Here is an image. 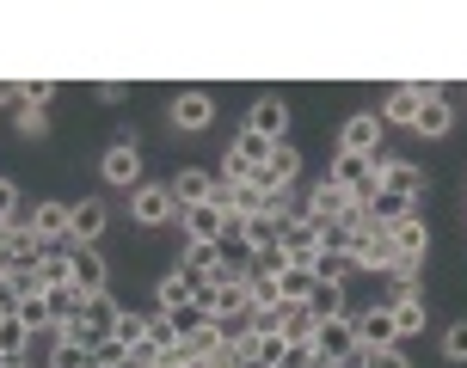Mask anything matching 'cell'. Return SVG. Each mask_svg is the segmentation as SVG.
Wrapping results in <instances>:
<instances>
[{
    "mask_svg": "<svg viewBox=\"0 0 467 368\" xmlns=\"http://www.w3.org/2000/svg\"><path fill=\"white\" fill-rule=\"evenodd\" d=\"M154 368H185V356H154Z\"/></svg>",
    "mask_w": 467,
    "mask_h": 368,
    "instance_id": "f6af8a7d",
    "label": "cell"
},
{
    "mask_svg": "<svg viewBox=\"0 0 467 368\" xmlns=\"http://www.w3.org/2000/svg\"><path fill=\"white\" fill-rule=\"evenodd\" d=\"M345 252L357 271H394V252H388V228H369V221H357L345 240Z\"/></svg>",
    "mask_w": 467,
    "mask_h": 368,
    "instance_id": "7a4b0ae2",
    "label": "cell"
},
{
    "mask_svg": "<svg viewBox=\"0 0 467 368\" xmlns=\"http://www.w3.org/2000/svg\"><path fill=\"white\" fill-rule=\"evenodd\" d=\"M302 307L314 313V320H338V313H345V282H314Z\"/></svg>",
    "mask_w": 467,
    "mask_h": 368,
    "instance_id": "7402d4cb",
    "label": "cell"
},
{
    "mask_svg": "<svg viewBox=\"0 0 467 368\" xmlns=\"http://www.w3.org/2000/svg\"><path fill=\"white\" fill-rule=\"evenodd\" d=\"M49 98H56V80H25V105H37V111H44Z\"/></svg>",
    "mask_w": 467,
    "mask_h": 368,
    "instance_id": "74e56055",
    "label": "cell"
},
{
    "mask_svg": "<svg viewBox=\"0 0 467 368\" xmlns=\"http://www.w3.org/2000/svg\"><path fill=\"white\" fill-rule=\"evenodd\" d=\"M25 350H31V325L19 313H0V356L6 363H25Z\"/></svg>",
    "mask_w": 467,
    "mask_h": 368,
    "instance_id": "603a6c76",
    "label": "cell"
},
{
    "mask_svg": "<svg viewBox=\"0 0 467 368\" xmlns=\"http://www.w3.org/2000/svg\"><path fill=\"white\" fill-rule=\"evenodd\" d=\"M99 172H105V184H117V190H136V179H141V148L130 136H117L111 148H105Z\"/></svg>",
    "mask_w": 467,
    "mask_h": 368,
    "instance_id": "5b68a950",
    "label": "cell"
},
{
    "mask_svg": "<svg viewBox=\"0 0 467 368\" xmlns=\"http://www.w3.org/2000/svg\"><path fill=\"white\" fill-rule=\"evenodd\" d=\"M111 338L123 350H136L141 338H148V320H141V313H130V307H117V325H111Z\"/></svg>",
    "mask_w": 467,
    "mask_h": 368,
    "instance_id": "f1b7e54d",
    "label": "cell"
},
{
    "mask_svg": "<svg viewBox=\"0 0 467 368\" xmlns=\"http://www.w3.org/2000/svg\"><path fill=\"white\" fill-rule=\"evenodd\" d=\"M314 332H320V320L307 313V307H283V338L302 350V344H314Z\"/></svg>",
    "mask_w": 467,
    "mask_h": 368,
    "instance_id": "83f0119b",
    "label": "cell"
},
{
    "mask_svg": "<svg viewBox=\"0 0 467 368\" xmlns=\"http://www.w3.org/2000/svg\"><path fill=\"white\" fill-rule=\"evenodd\" d=\"M179 221H185V240L191 246H215L222 233H228V215L210 203H197V209H179Z\"/></svg>",
    "mask_w": 467,
    "mask_h": 368,
    "instance_id": "4fadbf2b",
    "label": "cell"
},
{
    "mask_svg": "<svg viewBox=\"0 0 467 368\" xmlns=\"http://www.w3.org/2000/svg\"><path fill=\"white\" fill-rule=\"evenodd\" d=\"M37 276H44V295H49V289H62V282H74V271H68V258H62V252H44Z\"/></svg>",
    "mask_w": 467,
    "mask_h": 368,
    "instance_id": "1f68e13d",
    "label": "cell"
},
{
    "mask_svg": "<svg viewBox=\"0 0 467 368\" xmlns=\"http://www.w3.org/2000/svg\"><path fill=\"white\" fill-rule=\"evenodd\" d=\"M154 301H161V313H185V307H197V289H191V276H161V289H154Z\"/></svg>",
    "mask_w": 467,
    "mask_h": 368,
    "instance_id": "ffe728a7",
    "label": "cell"
},
{
    "mask_svg": "<svg viewBox=\"0 0 467 368\" xmlns=\"http://www.w3.org/2000/svg\"><path fill=\"white\" fill-rule=\"evenodd\" d=\"M350 350H357V325H350V313L320 320V332H314V356H320V368H327V363H345Z\"/></svg>",
    "mask_w": 467,
    "mask_h": 368,
    "instance_id": "ba28073f",
    "label": "cell"
},
{
    "mask_svg": "<svg viewBox=\"0 0 467 368\" xmlns=\"http://www.w3.org/2000/svg\"><path fill=\"white\" fill-rule=\"evenodd\" d=\"M0 105H6V111H25V87L19 80H0Z\"/></svg>",
    "mask_w": 467,
    "mask_h": 368,
    "instance_id": "b9f144b4",
    "label": "cell"
},
{
    "mask_svg": "<svg viewBox=\"0 0 467 368\" xmlns=\"http://www.w3.org/2000/svg\"><path fill=\"white\" fill-rule=\"evenodd\" d=\"M246 129L265 141H289V105L283 98H258L253 111H246Z\"/></svg>",
    "mask_w": 467,
    "mask_h": 368,
    "instance_id": "5bb4252c",
    "label": "cell"
},
{
    "mask_svg": "<svg viewBox=\"0 0 467 368\" xmlns=\"http://www.w3.org/2000/svg\"><path fill=\"white\" fill-rule=\"evenodd\" d=\"M111 325H117V301H111V295H93V301H87V313H80L68 332H56V338H74V344L99 350L105 338H111Z\"/></svg>",
    "mask_w": 467,
    "mask_h": 368,
    "instance_id": "6da1fadb",
    "label": "cell"
},
{
    "mask_svg": "<svg viewBox=\"0 0 467 368\" xmlns=\"http://www.w3.org/2000/svg\"><path fill=\"white\" fill-rule=\"evenodd\" d=\"M49 368H93V350L74 344V338H56V356H49Z\"/></svg>",
    "mask_w": 467,
    "mask_h": 368,
    "instance_id": "4dcf8cb0",
    "label": "cell"
},
{
    "mask_svg": "<svg viewBox=\"0 0 467 368\" xmlns=\"http://www.w3.org/2000/svg\"><path fill=\"white\" fill-rule=\"evenodd\" d=\"M44 129H49V111L25 105V111H19V136H44Z\"/></svg>",
    "mask_w": 467,
    "mask_h": 368,
    "instance_id": "8d00e7d4",
    "label": "cell"
},
{
    "mask_svg": "<svg viewBox=\"0 0 467 368\" xmlns=\"http://www.w3.org/2000/svg\"><path fill=\"white\" fill-rule=\"evenodd\" d=\"M68 271H74V289H80L87 301L111 289V264L99 258V246H74V252H68Z\"/></svg>",
    "mask_w": 467,
    "mask_h": 368,
    "instance_id": "52a82bcc",
    "label": "cell"
},
{
    "mask_svg": "<svg viewBox=\"0 0 467 368\" xmlns=\"http://www.w3.org/2000/svg\"><path fill=\"white\" fill-rule=\"evenodd\" d=\"M419 136H449L455 129V111H449V98L437 87H424V105H419V123H412Z\"/></svg>",
    "mask_w": 467,
    "mask_h": 368,
    "instance_id": "e0dca14e",
    "label": "cell"
},
{
    "mask_svg": "<svg viewBox=\"0 0 467 368\" xmlns=\"http://www.w3.org/2000/svg\"><path fill=\"white\" fill-rule=\"evenodd\" d=\"M172 123H179V129H210L215 123V98L210 92H179V98H172Z\"/></svg>",
    "mask_w": 467,
    "mask_h": 368,
    "instance_id": "2e32d148",
    "label": "cell"
},
{
    "mask_svg": "<svg viewBox=\"0 0 467 368\" xmlns=\"http://www.w3.org/2000/svg\"><path fill=\"white\" fill-rule=\"evenodd\" d=\"M19 320L31 325V338H37V332L49 325V295H31V301H19Z\"/></svg>",
    "mask_w": 467,
    "mask_h": 368,
    "instance_id": "836d02e7",
    "label": "cell"
},
{
    "mask_svg": "<svg viewBox=\"0 0 467 368\" xmlns=\"http://www.w3.org/2000/svg\"><path fill=\"white\" fill-rule=\"evenodd\" d=\"M68 209L74 203H37V215H31V233H37V240H68Z\"/></svg>",
    "mask_w": 467,
    "mask_h": 368,
    "instance_id": "44dd1931",
    "label": "cell"
},
{
    "mask_svg": "<svg viewBox=\"0 0 467 368\" xmlns=\"http://www.w3.org/2000/svg\"><path fill=\"white\" fill-rule=\"evenodd\" d=\"M307 289H314V271H307V264H283V271H277V295H283V307H302Z\"/></svg>",
    "mask_w": 467,
    "mask_h": 368,
    "instance_id": "cb8c5ba5",
    "label": "cell"
},
{
    "mask_svg": "<svg viewBox=\"0 0 467 368\" xmlns=\"http://www.w3.org/2000/svg\"><path fill=\"white\" fill-rule=\"evenodd\" d=\"M443 356H449V363H467V320H455L443 332Z\"/></svg>",
    "mask_w": 467,
    "mask_h": 368,
    "instance_id": "e575fe53",
    "label": "cell"
},
{
    "mask_svg": "<svg viewBox=\"0 0 467 368\" xmlns=\"http://www.w3.org/2000/svg\"><path fill=\"white\" fill-rule=\"evenodd\" d=\"M357 325V344L363 350H394L400 332H394V307H363V313H350Z\"/></svg>",
    "mask_w": 467,
    "mask_h": 368,
    "instance_id": "9c48e42d",
    "label": "cell"
},
{
    "mask_svg": "<svg viewBox=\"0 0 467 368\" xmlns=\"http://www.w3.org/2000/svg\"><path fill=\"white\" fill-rule=\"evenodd\" d=\"M327 179L338 184V190H350L357 203H369L375 197V154H338Z\"/></svg>",
    "mask_w": 467,
    "mask_h": 368,
    "instance_id": "3957f363",
    "label": "cell"
},
{
    "mask_svg": "<svg viewBox=\"0 0 467 368\" xmlns=\"http://www.w3.org/2000/svg\"><path fill=\"white\" fill-rule=\"evenodd\" d=\"M381 148V111H357L338 129V154H375Z\"/></svg>",
    "mask_w": 467,
    "mask_h": 368,
    "instance_id": "30bf717a",
    "label": "cell"
},
{
    "mask_svg": "<svg viewBox=\"0 0 467 368\" xmlns=\"http://www.w3.org/2000/svg\"><path fill=\"white\" fill-rule=\"evenodd\" d=\"M296 172H302V154H296V148H289V141H277V154H271V160L258 166V190H265V197H289V184H296Z\"/></svg>",
    "mask_w": 467,
    "mask_h": 368,
    "instance_id": "8992f818",
    "label": "cell"
},
{
    "mask_svg": "<svg viewBox=\"0 0 467 368\" xmlns=\"http://www.w3.org/2000/svg\"><path fill=\"white\" fill-rule=\"evenodd\" d=\"M105 221H111V209L99 203V197H87V203H74V209H68V240H74V246H99Z\"/></svg>",
    "mask_w": 467,
    "mask_h": 368,
    "instance_id": "8fae6325",
    "label": "cell"
},
{
    "mask_svg": "<svg viewBox=\"0 0 467 368\" xmlns=\"http://www.w3.org/2000/svg\"><path fill=\"white\" fill-rule=\"evenodd\" d=\"M6 368H25V363H6Z\"/></svg>",
    "mask_w": 467,
    "mask_h": 368,
    "instance_id": "7dc6e473",
    "label": "cell"
},
{
    "mask_svg": "<svg viewBox=\"0 0 467 368\" xmlns=\"http://www.w3.org/2000/svg\"><path fill=\"white\" fill-rule=\"evenodd\" d=\"M394 332H400V338H419V332H424V301H406V307H394Z\"/></svg>",
    "mask_w": 467,
    "mask_h": 368,
    "instance_id": "d6a6232c",
    "label": "cell"
},
{
    "mask_svg": "<svg viewBox=\"0 0 467 368\" xmlns=\"http://www.w3.org/2000/svg\"><path fill=\"white\" fill-rule=\"evenodd\" d=\"M197 368H246V356H240V344H222L210 363H197Z\"/></svg>",
    "mask_w": 467,
    "mask_h": 368,
    "instance_id": "f35d334b",
    "label": "cell"
},
{
    "mask_svg": "<svg viewBox=\"0 0 467 368\" xmlns=\"http://www.w3.org/2000/svg\"><path fill=\"white\" fill-rule=\"evenodd\" d=\"M307 271H314V282H345V271H350V252H338V246H320Z\"/></svg>",
    "mask_w": 467,
    "mask_h": 368,
    "instance_id": "4316f807",
    "label": "cell"
},
{
    "mask_svg": "<svg viewBox=\"0 0 467 368\" xmlns=\"http://www.w3.org/2000/svg\"><path fill=\"white\" fill-rule=\"evenodd\" d=\"M0 368H6V356H0Z\"/></svg>",
    "mask_w": 467,
    "mask_h": 368,
    "instance_id": "681fc988",
    "label": "cell"
},
{
    "mask_svg": "<svg viewBox=\"0 0 467 368\" xmlns=\"http://www.w3.org/2000/svg\"><path fill=\"white\" fill-rule=\"evenodd\" d=\"M123 363H130V350L117 344V338H105V344L93 350V368H123Z\"/></svg>",
    "mask_w": 467,
    "mask_h": 368,
    "instance_id": "d590c367",
    "label": "cell"
},
{
    "mask_svg": "<svg viewBox=\"0 0 467 368\" xmlns=\"http://www.w3.org/2000/svg\"><path fill=\"white\" fill-rule=\"evenodd\" d=\"M375 368H412V363H406L400 350H375Z\"/></svg>",
    "mask_w": 467,
    "mask_h": 368,
    "instance_id": "ee69618b",
    "label": "cell"
},
{
    "mask_svg": "<svg viewBox=\"0 0 467 368\" xmlns=\"http://www.w3.org/2000/svg\"><path fill=\"white\" fill-rule=\"evenodd\" d=\"M130 215H136V228H166V221L179 215V203H172V184H136Z\"/></svg>",
    "mask_w": 467,
    "mask_h": 368,
    "instance_id": "277c9868",
    "label": "cell"
},
{
    "mask_svg": "<svg viewBox=\"0 0 467 368\" xmlns=\"http://www.w3.org/2000/svg\"><path fill=\"white\" fill-rule=\"evenodd\" d=\"M148 344L161 350V356H179V344H185V338L172 332V320H166V313H154V320H148Z\"/></svg>",
    "mask_w": 467,
    "mask_h": 368,
    "instance_id": "f546056e",
    "label": "cell"
},
{
    "mask_svg": "<svg viewBox=\"0 0 467 368\" xmlns=\"http://www.w3.org/2000/svg\"><path fill=\"white\" fill-rule=\"evenodd\" d=\"M246 368H265V363H246Z\"/></svg>",
    "mask_w": 467,
    "mask_h": 368,
    "instance_id": "c3c4849f",
    "label": "cell"
},
{
    "mask_svg": "<svg viewBox=\"0 0 467 368\" xmlns=\"http://www.w3.org/2000/svg\"><path fill=\"white\" fill-rule=\"evenodd\" d=\"M210 209H222V215L234 221V184H228V179H222V184H210Z\"/></svg>",
    "mask_w": 467,
    "mask_h": 368,
    "instance_id": "ab89813d",
    "label": "cell"
},
{
    "mask_svg": "<svg viewBox=\"0 0 467 368\" xmlns=\"http://www.w3.org/2000/svg\"><path fill=\"white\" fill-rule=\"evenodd\" d=\"M0 301H6V271H0Z\"/></svg>",
    "mask_w": 467,
    "mask_h": 368,
    "instance_id": "bcb514c9",
    "label": "cell"
},
{
    "mask_svg": "<svg viewBox=\"0 0 467 368\" xmlns=\"http://www.w3.org/2000/svg\"><path fill=\"white\" fill-rule=\"evenodd\" d=\"M375 190H400V197H419V190H424V172H419L412 160L388 154V166H375Z\"/></svg>",
    "mask_w": 467,
    "mask_h": 368,
    "instance_id": "9a60e30c",
    "label": "cell"
},
{
    "mask_svg": "<svg viewBox=\"0 0 467 368\" xmlns=\"http://www.w3.org/2000/svg\"><path fill=\"white\" fill-rule=\"evenodd\" d=\"M154 356H161V350L148 344V338H141V344H136V350H130V363H136V368H154Z\"/></svg>",
    "mask_w": 467,
    "mask_h": 368,
    "instance_id": "7bdbcfd3",
    "label": "cell"
},
{
    "mask_svg": "<svg viewBox=\"0 0 467 368\" xmlns=\"http://www.w3.org/2000/svg\"><path fill=\"white\" fill-rule=\"evenodd\" d=\"M246 295H253V313H277V307H283L277 271H253V276H246Z\"/></svg>",
    "mask_w": 467,
    "mask_h": 368,
    "instance_id": "484cf974",
    "label": "cell"
},
{
    "mask_svg": "<svg viewBox=\"0 0 467 368\" xmlns=\"http://www.w3.org/2000/svg\"><path fill=\"white\" fill-rule=\"evenodd\" d=\"M19 215V190H13V179H0V221H13Z\"/></svg>",
    "mask_w": 467,
    "mask_h": 368,
    "instance_id": "60d3db41",
    "label": "cell"
},
{
    "mask_svg": "<svg viewBox=\"0 0 467 368\" xmlns=\"http://www.w3.org/2000/svg\"><path fill=\"white\" fill-rule=\"evenodd\" d=\"M419 105H424V87H394L388 92V105H381V123H419Z\"/></svg>",
    "mask_w": 467,
    "mask_h": 368,
    "instance_id": "d6986e66",
    "label": "cell"
},
{
    "mask_svg": "<svg viewBox=\"0 0 467 368\" xmlns=\"http://www.w3.org/2000/svg\"><path fill=\"white\" fill-rule=\"evenodd\" d=\"M314 252H320V228L307 215L283 221V264H314Z\"/></svg>",
    "mask_w": 467,
    "mask_h": 368,
    "instance_id": "7c38bea8",
    "label": "cell"
},
{
    "mask_svg": "<svg viewBox=\"0 0 467 368\" xmlns=\"http://www.w3.org/2000/svg\"><path fill=\"white\" fill-rule=\"evenodd\" d=\"M80 313H87V295H80L74 282H62V289H49V325H56V332H68V325L80 320Z\"/></svg>",
    "mask_w": 467,
    "mask_h": 368,
    "instance_id": "ac0fdd59",
    "label": "cell"
},
{
    "mask_svg": "<svg viewBox=\"0 0 467 368\" xmlns=\"http://www.w3.org/2000/svg\"><path fill=\"white\" fill-rule=\"evenodd\" d=\"M172 203H179V209H197V203H210V179H203L197 166H185V172L172 179Z\"/></svg>",
    "mask_w": 467,
    "mask_h": 368,
    "instance_id": "d4e9b609",
    "label": "cell"
}]
</instances>
